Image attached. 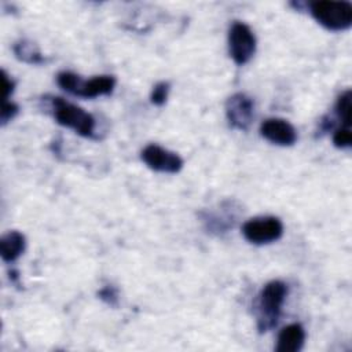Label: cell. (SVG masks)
<instances>
[{
	"mask_svg": "<svg viewBox=\"0 0 352 352\" xmlns=\"http://www.w3.org/2000/svg\"><path fill=\"white\" fill-rule=\"evenodd\" d=\"M142 161L153 170L177 173L183 168V160L173 151L158 144H148L142 150Z\"/></svg>",
	"mask_w": 352,
	"mask_h": 352,
	"instance_id": "cell-6",
	"label": "cell"
},
{
	"mask_svg": "<svg viewBox=\"0 0 352 352\" xmlns=\"http://www.w3.org/2000/svg\"><path fill=\"white\" fill-rule=\"evenodd\" d=\"M351 98H352L351 91L346 89L337 98V102H336V114L341 121V124L344 125V128H351V110H352Z\"/></svg>",
	"mask_w": 352,
	"mask_h": 352,
	"instance_id": "cell-13",
	"label": "cell"
},
{
	"mask_svg": "<svg viewBox=\"0 0 352 352\" xmlns=\"http://www.w3.org/2000/svg\"><path fill=\"white\" fill-rule=\"evenodd\" d=\"M99 297L103 301H106L107 304H110V305H116L117 304V298H118L117 290L113 286H106L104 289H102L99 292Z\"/></svg>",
	"mask_w": 352,
	"mask_h": 352,
	"instance_id": "cell-18",
	"label": "cell"
},
{
	"mask_svg": "<svg viewBox=\"0 0 352 352\" xmlns=\"http://www.w3.org/2000/svg\"><path fill=\"white\" fill-rule=\"evenodd\" d=\"M26 239L19 231H10L0 239V254L6 263L15 261L25 250Z\"/></svg>",
	"mask_w": 352,
	"mask_h": 352,
	"instance_id": "cell-11",
	"label": "cell"
},
{
	"mask_svg": "<svg viewBox=\"0 0 352 352\" xmlns=\"http://www.w3.org/2000/svg\"><path fill=\"white\" fill-rule=\"evenodd\" d=\"M226 116L232 128L248 131L254 117L253 100L242 92L231 95L226 102Z\"/></svg>",
	"mask_w": 352,
	"mask_h": 352,
	"instance_id": "cell-7",
	"label": "cell"
},
{
	"mask_svg": "<svg viewBox=\"0 0 352 352\" xmlns=\"http://www.w3.org/2000/svg\"><path fill=\"white\" fill-rule=\"evenodd\" d=\"M228 51L232 60L243 66L256 52V36L252 29L239 21H235L228 30Z\"/></svg>",
	"mask_w": 352,
	"mask_h": 352,
	"instance_id": "cell-4",
	"label": "cell"
},
{
	"mask_svg": "<svg viewBox=\"0 0 352 352\" xmlns=\"http://www.w3.org/2000/svg\"><path fill=\"white\" fill-rule=\"evenodd\" d=\"M311 15L323 28L342 32L352 25V4L349 1H314L308 4Z\"/></svg>",
	"mask_w": 352,
	"mask_h": 352,
	"instance_id": "cell-3",
	"label": "cell"
},
{
	"mask_svg": "<svg viewBox=\"0 0 352 352\" xmlns=\"http://www.w3.org/2000/svg\"><path fill=\"white\" fill-rule=\"evenodd\" d=\"M1 87H3V102L8 100L11 94L14 92L15 82L8 77L6 70H1Z\"/></svg>",
	"mask_w": 352,
	"mask_h": 352,
	"instance_id": "cell-17",
	"label": "cell"
},
{
	"mask_svg": "<svg viewBox=\"0 0 352 352\" xmlns=\"http://www.w3.org/2000/svg\"><path fill=\"white\" fill-rule=\"evenodd\" d=\"M52 110L54 117L59 125L73 129L76 133L84 138L96 139L95 135V118L92 114L85 111L84 109L66 102L62 98H52Z\"/></svg>",
	"mask_w": 352,
	"mask_h": 352,
	"instance_id": "cell-2",
	"label": "cell"
},
{
	"mask_svg": "<svg viewBox=\"0 0 352 352\" xmlns=\"http://www.w3.org/2000/svg\"><path fill=\"white\" fill-rule=\"evenodd\" d=\"M333 143L338 148H349L352 146V133L351 128H338L333 133Z\"/></svg>",
	"mask_w": 352,
	"mask_h": 352,
	"instance_id": "cell-15",
	"label": "cell"
},
{
	"mask_svg": "<svg viewBox=\"0 0 352 352\" xmlns=\"http://www.w3.org/2000/svg\"><path fill=\"white\" fill-rule=\"evenodd\" d=\"M168 94H169V82L161 81L153 87V91L150 94V100L155 106H162L168 99Z\"/></svg>",
	"mask_w": 352,
	"mask_h": 352,
	"instance_id": "cell-14",
	"label": "cell"
},
{
	"mask_svg": "<svg viewBox=\"0 0 352 352\" xmlns=\"http://www.w3.org/2000/svg\"><path fill=\"white\" fill-rule=\"evenodd\" d=\"M14 52H15V56L25 63L40 65L45 62V58L41 55L38 48L34 45V43L29 40L16 41L14 44Z\"/></svg>",
	"mask_w": 352,
	"mask_h": 352,
	"instance_id": "cell-12",
	"label": "cell"
},
{
	"mask_svg": "<svg viewBox=\"0 0 352 352\" xmlns=\"http://www.w3.org/2000/svg\"><path fill=\"white\" fill-rule=\"evenodd\" d=\"M114 87H116V78L113 76H107V74L95 76L89 80H82L80 77L72 95L92 99L102 95H110Z\"/></svg>",
	"mask_w": 352,
	"mask_h": 352,
	"instance_id": "cell-9",
	"label": "cell"
},
{
	"mask_svg": "<svg viewBox=\"0 0 352 352\" xmlns=\"http://www.w3.org/2000/svg\"><path fill=\"white\" fill-rule=\"evenodd\" d=\"M18 111H19V107H18L16 103L4 100L3 102V107H1V114H0L1 125H6L8 121H11L16 116Z\"/></svg>",
	"mask_w": 352,
	"mask_h": 352,
	"instance_id": "cell-16",
	"label": "cell"
},
{
	"mask_svg": "<svg viewBox=\"0 0 352 352\" xmlns=\"http://www.w3.org/2000/svg\"><path fill=\"white\" fill-rule=\"evenodd\" d=\"M286 296L287 285L282 280H271L263 287L257 304V329L260 333L271 330L278 323Z\"/></svg>",
	"mask_w": 352,
	"mask_h": 352,
	"instance_id": "cell-1",
	"label": "cell"
},
{
	"mask_svg": "<svg viewBox=\"0 0 352 352\" xmlns=\"http://www.w3.org/2000/svg\"><path fill=\"white\" fill-rule=\"evenodd\" d=\"M305 341V330L300 323L283 327L278 336L276 352H298Z\"/></svg>",
	"mask_w": 352,
	"mask_h": 352,
	"instance_id": "cell-10",
	"label": "cell"
},
{
	"mask_svg": "<svg viewBox=\"0 0 352 352\" xmlns=\"http://www.w3.org/2000/svg\"><path fill=\"white\" fill-rule=\"evenodd\" d=\"M260 133L278 146H292L297 140L296 128L283 118H267L260 125Z\"/></svg>",
	"mask_w": 352,
	"mask_h": 352,
	"instance_id": "cell-8",
	"label": "cell"
},
{
	"mask_svg": "<svg viewBox=\"0 0 352 352\" xmlns=\"http://www.w3.org/2000/svg\"><path fill=\"white\" fill-rule=\"evenodd\" d=\"M242 234L250 243L267 245L283 235V223L275 216L254 217L242 226Z\"/></svg>",
	"mask_w": 352,
	"mask_h": 352,
	"instance_id": "cell-5",
	"label": "cell"
}]
</instances>
